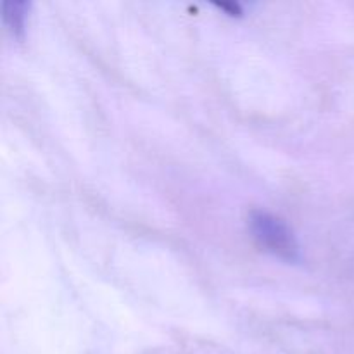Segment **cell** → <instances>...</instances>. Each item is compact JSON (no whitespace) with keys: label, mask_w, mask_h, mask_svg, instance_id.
<instances>
[{"label":"cell","mask_w":354,"mask_h":354,"mask_svg":"<svg viewBox=\"0 0 354 354\" xmlns=\"http://www.w3.org/2000/svg\"><path fill=\"white\" fill-rule=\"evenodd\" d=\"M249 228L259 248L287 263H299L301 252L292 230L287 223L265 211H254L249 216Z\"/></svg>","instance_id":"6da1fadb"},{"label":"cell","mask_w":354,"mask_h":354,"mask_svg":"<svg viewBox=\"0 0 354 354\" xmlns=\"http://www.w3.org/2000/svg\"><path fill=\"white\" fill-rule=\"evenodd\" d=\"M30 3L23 0H7L2 3V19L12 37L23 38L24 30H26V17Z\"/></svg>","instance_id":"7a4b0ae2"}]
</instances>
